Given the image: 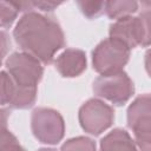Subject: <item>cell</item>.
<instances>
[{
  "label": "cell",
  "mask_w": 151,
  "mask_h": 151,
  "mask_svg": "<svg viewBox=\"0 0 151 151\" xmlns=\"http://www.w3.org/2000/svg\"><path fill=\"white\" fill-rule=\"evenodd\" d=\"M13 37L22 52L45 65H50L55 53L65 46L60 25L53 18L35 11L27 12L19 19Z\"/></svg>",
  "instance_id": "obj_1"
},
{
  "label": "cell",
  "mask_w": 151,
  "mask_h": 151,
  "mask_svg": "<svg viewBox=\"0 0 151 151\" xmlns=\"http://www.w3.org/2000/svg\"><path fill=\"white\" fill-rule=\"evenodd\" d=\"M111 39L123 42L126 47H147L150 45V12L149 8L137 17H125L116 20L109 29Z\"/></svg>",
  "instance_id": "obj_2"
},
{
  "label": "cell",
  "mask_w": 151,
  "mask_h": 151,
  "mask_svg": "<svg viewBox=\"0 0 151 151\" xmlns=\"http://www.w3.org/2000/svg\"><path fill=\"white\" fill-rule=\"evenodd\" d=\"M131 50L116 39H104L92 52V65L100 76L122 72L129 63Z\"/></svg>",
  "instance_id": "obj_3"
},
{
  "label": "cell",
  "mask_w": 151,
  "mask_h": 151,
  "mask_svg": "<svg viewBox=\"0 0 151 151\" xmlns=\"http://www.w3.org/2000/svg\"><path fill=\"white\" fill-rule=\"evenodd\" d=\"M6 70L15 87L38 88L44 67L34 57L25 52H14L6 60Z\"/></svg>",
  "instance_id": "obj_4"
},
{
  "label": "cell",
  "mask_w": 151,
  "mask_h": 151,
  "mask_svg": "<svg viewBox=\"0 0 151 151\" xmlns=\"http://www.w3.org/2000/svg\"><path fill=\"white\" fill-rule=\"evenodd\" d=\"M33 136L42 144L55 145L65 134V123L61 114L50 107H37L31 114Z\"/></svg>",
  "instance_id": "obj_5"
},
{
  "label": "cell",
  "mask_w": 151,
  "mask_h": 151,
  "mask_svg": "<svg viewBox=\"0 0 151 151\" xmlns=\"http://www.w3.org/2000/svg\"><path fill=\"white\" fill-rule=\"evenodd\" d=\"M127 126L142 151L151 150V99L150 94L138 96L127 107Z\"/></svg>",
  "instance_id": "obj_6"
},
{
  "label": "cell",
  "mask_w": 151,
  "mask_h": 151,
  "mask_svg": "<svg viewBox=\"0 0 151 151\" xmlns=\"http://www.w3.org/2000/svg\"><path fill=\"white\" fill-rule=\"evenodd\" d=\"M92 88L97 97L104 98L117 106L127 103L134 93L133 81L124 71L98 77L93 81Z\"/></svg>",
  "instance_id": "obj_7"
},
{
  "label": "cell",
  "mask_w": 151,
  "mask_h": 151,
  "mask_svg": "<svg viewBox=\"0 0 151 151\" xmlns=\"http://www.w3.org/2000/svg\"><path fill=\"white\" fill-rule=\"evenodd\" d=\"M78 119L85 132L92 136H99L112 125L114 110L105 101L92 98L80 106Z\"/></svg>",
  "instance_id": "obj_8"
},
{
  "label": "cell",
  "mask_w": 151,
  "mask_h": 151,
  "mask_svg": "<svg viewBox=\"0 0 151 151\" xmlns=\"http://www.w3.org/2000/svg\"><path fill=\"white\" fill-rule=\"evenodd\" d=\"M55 68L64 78H74L80 76L87 65L86 54L81 50L66 48L55 59Z\"/></svg>",
  "instance_id": "obj_9"
},
{
  "label": "cell",
  "mask_w": 151,
  "mask_h": 151,
  "mask_svg": "<svg viewBox=\"0 0 151 151\" xmlns=\"http://www.w3.org/2000/svg\"><path fill=\"white\" fill-rule=\"evenodd\" d=\"M99 151H138V149L129 132L117 127L101 138Z\"/></svg>",
  "instance_id": "obj_10"
},
{
  "label": "cell",
  "mask_w": 151,
  "mask_h": 151,
  "mask_svg": "<svg viewBox=\"0 0 151 151\" xmlns=\"http://www.w3.org/2000/svg\"><path fill=\"white\" fill-rule=\"evenodd\" d=\"M104 11L110 19H122L125 17H130L138 11V2L132 0H123V1H105Z\"/></svg>",
  "instance_id": "obj_11"
},
{
  "label": "cell",
  "mask_w": 151,
  "mask_h": 151,
  "mask_svg": "<svg viewBox=\"0 0 151 151\" xmlns=\"http://www.w3.org/2000/svg\"><path fill=\"white\" fill-rule=\"evenodd\" d=\"M19 12L20 8L17 1H0V27H11Z\"/></svg>",
  "instance_id": "obj_12"
},
{
  "label": "cell",
  "mask_w": 151,
  "mask_h": 151,
  "mask_svg": "<svg viewBox=\"0 0 151 151\" xmlns=\"http://www.w3.org/2000/svg\"><path fill=\"white\" fill-rule=\"evenodd\" d=\"M60 151H97L96 143L88 137H74L67 139L60 147Z\"/></svg>",
  "instance_id": "obj_13"
},
{
  "label": "cell",
  "mask_w": 151,
  "mask_h": 151,
  "mask_svg": "<svg viewBox=\"0 0 151 151\" xmlns=\"http://www.w3.org/2000/svg\"><path fill=\"white\" fill-rule=\"evenodd\" d=\"M77 5L80 9V12L87 18V19H97L103 12L105 1H85V0H78Z\"/></svg>",
  "instance_id": "obj_14"
},
{
  "label": "cell",
  "mask_w": 151,
  "mask_h": 151,
  "mask_svg": "<svg viewBox=\"0 0 151 151\" xmlns=\"http://www.w3.org/2000/svg\"><path fill=\"white\" fill-rule=\"evenodd\" d=\"M14 85L6 71H0V107L8 105L13 96Z\"/></svg>",
  "instance_id": "obj_15"
},
{
  "label": "cell",
  "mask_w": 151,
  "mask_h": 151,
  "mask_svg": "<svg viewBox=\"0 0 151 151\" xmlns=\"http://www.w3.org/2000/svg\"><path fill=\"white\" fill-rule=\"evenodd\" d=\"M0 151H26L17 139V137L8 130H0Z\"/></svg>",
  "instance_id": "obj_16"
},
{
  "label": "cell",
  "mask_w": 151,
  "mask_h": 151,
  "mask_svg": "<svg viewBox=\"0 0 151 151\" xmlns=\"http://www.w3.org/2000/svg\"><path fill=\"white\" fill-rule=\"evenodd\" d=\"M9 48H11L9 35L6 32L0 31V66H1L2 61H4V58L7 55Z\"/></svg>",
  "instance_id": "obj_17"
},
{
  "label": "cell",
  "mask_w": 151,
  "mask_h": 151,
  "mask_svg": "<svg viewBox=\"0 0 151 151\" xmlns=\"http://www.w3.org/2000/svg\"><path fill=\"white\" fill-rule=\"evenodd\" d=\"M9 117V110L0 107V130L7 129V120Z\"/></svg>",
  "instance_id": "obj_18"
},
{
  "label": "cell",
  "mask_w": 151,
  "mask_h": 151,
  "mask_svg": "<svg viewBox=\"0 0 151 151\" xmlns=\"http://www.w3.org/2000/svg\"><path fill=\"white\" fill-rule=\"evenodd\" d=\"M37 151H57L54 149H50V147H41V149H38Z\"/></svg>",
  "instance_id": "obj_19"
}]
</instances>
